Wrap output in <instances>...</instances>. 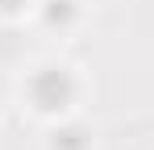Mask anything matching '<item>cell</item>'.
Wrapping results in <instances>:
<instances>
[{
  "label": "cell",
  "instance_id": "cell-1",
  "mask_svg": "<svg viewBox=\"0 0 154 150\" xmlns=\"http://www.w3.org/2000/svg\"><path fill=\"white\" fill-rule=\"evenodd\" d=\"M0 4H4V8H17V4H21V0H0Z\"/></svg>",
  "mask_w": 154,
  "mask_h": 150
}]
</instances>
